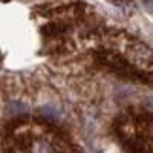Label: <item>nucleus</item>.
I'll list each match as a JSON object with an SVG mask.
<instances>
[{
    "label": "nucleus",
    "instance_id": "nucleus-1",
    "mask_svg": "<svg viewBox=\"0 0 153 153\" xmlns=\"http://www.w3.org/2000/svg\"><path fill=\"white\" fill-rule=\"evenodd\" d=\"M128 57L132 59L134 64H138V66H142V68H148L153 62L151 51L146 48L144 44H138V42H132V45L128 48Z\"/></svg>",
    "mask_w": 153,
    "mask_h": 153
},
{
    "label": "nucleus",
    "instance_id": "nucleus-2",
    "mask_svg": "<svg viewBox=\"0 0 153 153\" xmlns=\"http://www.w3.org/2000/svg\"><path fill=\"white\" fill-rule=\"evenodd\" d=\"M32 153H57L55 148L48 142V140H36V142L32 144Z\"/></svg>",
    "mask_w": 153,
    "mask_h": 153
},
{
    "label": "nucleus",
    "instance_id": "nucleus-3",
    "mask_svg": "<svg viewBox=\"0 0 153 153\" xmlns=\"http://www.w3.org/2000/svg\"><path fill=\"white\" fill-rule=\"evenodd\" d=\"M10 110H11V114H21V111H27V106L21 104V102H11Z\"/></svg>",
    "mask_w": 153,
    "mask_h": 153
}]
</instances>
